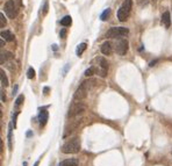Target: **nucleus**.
I'll return each mask as SVG.
<instances>
[{
    "label": "nucleus",
    "mask_w": 172,
    "mask_h": 166,
    "mask_svg": "<svg viewBox=\"0 0 172 166\" xmlns=\"http://www.w3.org/2000/svg\"><path fill=\"white\" fill-rule=\"evenodd\" d=\"M79 150H80V141H79V138L77 137L69 139L62 146V152L63 153H77V152H79Z\"/></svg>",
    "instance_id": "f257e3e1"
},
{
    "label": "nucleus",
    "mask_w": 172,
    "mask_h": 166,
    "mask_svg": "<svg viewBox=\"0 0 172 166\" xmlns=\"http://www.w3.org/2000/svg\"><path fill=\"white\" fill-rule=\"evenodd\" d=\"M132 5H133L132 0H125L123 4L119 8V11H118V19L120 20L121 22L126 21L127 19H128L129 14H130V9H132Z\"/></svg>",
    "instance_id": "f03ea898"
},
{
    "label": "nucleus",
    "mask_w": 172,
    "mask_h": 166,
    "mask_svg": "<svg viewBox=\"0 0 172 166\" xmlns=\"http://www.w3.org/2000/svg\"><path fill=\"white\" fill-rule=\"evenodd\" d=\"M129 33V29L125 28V27H113L110 28L106 33V37H109V39H119V37H122V36H126Z\"/></svg>",
    "instance_id": "7ed1b4c3"
},
{
    "label": "nucleus",
    "mask_w": 172,
    "mask_h": 166,
    "mask_svg": "<svg viewBox=\"0 0 172 166\" xmlns=\"http://www.w3.org/2000/svg\"><path fill=\"white\" fill-rule=\"evenodd\" d=\"M4 9L7 17L9 19H14L17 15V6L15 0H8L4 6Z\"/></svg>",
    "instance_id": "20e7f679"
},
{
    "label": "nucleus",
    "mask_w": 172,
    "mask_h": 166,
    "mask_svg": "<svg viewBox=\"0 0 172 166\" xmlns=\"http://www.w3.org/2000/svg\"><path fill=\"white\" fill-rule=\"evenodd\" d=\"M88 84H91V83H88V81H83L81 83V85L78 87V90L75 93V100L80 101L83 99H85L86 95H87V91H88Z\"/></svg>",
    "instance_id": "39448f33"
},
{
    "label": "nucleus",
    "mask_w": 172,
    "mask_h": 166,
    "mask_svg": "<svg viewBox=\"0 0 172 166\" xmlns=\"http://www.w3.org/2000/svg\"><path fill=\"white\" fill-rule=\"evenodd\" d=\"M84 109H85V107H84V105H83L80 101H79V102H73L69 109V116L72 117V116H76V115L80 114Z\"/></svg>",
    "instance_id": "423d86ee"
},
{
    "label": "nucleus",
    "mask_w": 172,
    "mask_h": 166,
    "mask_svg": "<svg viewBox=\"0 0 172 166\" xmlns=\"http://www.w3.org/2000/svg\"><path fill=\"white\" fill-rule=\"evenodd\" d=\"M115 50L119 55H125L127 51H128V41L127 40H120L118 43H116V46H115Z\"/></svg>",
    "instance_id": "0eeeda50"
},
{
    "label": "nucleus",
    "mask_w": 172,
    "mask_h": 166,
    "mask_svg": "<svg viewBox=\"0 0 172 166\" xmlns=\"http://www.w3.org/2000/svg\"><path fill=\"white\" fill-rule=\"evenodd\" d=\"M48 117H49V113L47 112V109H44V108L40 109V113H39V121H40L41 127L46 126L47 121H48Z\"/></svg>",
    "instance_id": "6e6552de"
},
{
    "label": "nucleus",
    "mask_w": 172,
    "mask_h": 166,
    "mask_svg": "<svg viewBox=\"0 0 172 166\" xmlns=\"http://www.w3.org/2000/svg\"><path fill=\"white\" fill-rule=\"evenodd\" d=\"M100 50H101V52H103V55H106V56L110 55L112 51H113L110 42H103V44H101V46H100Z\"/></svg>",
    "instance_id": "1a4fd4ad"
},
{
    "label": "nucleus",
    "mask_w": 172,
    "mask_h": 166,
    "mask_svg": "<svg viewBox=\"0 0 172 166\" xmlns=\"http://www.w3.org/2000/svg\"><path fill=\"white\" fill-rule=\"evenodd\" d=\"M162 23L166 28L170 27V24H171V17H170V13L169 12H164L163 13V15H162Z\"/></svg>",
    "instance_id": "9d476101"
},
{
    "label": "nucleus",
    "mask_w": 172,
    "mask_h": 166,
    "mask_svg": "<svg viewBox=\"0 0 172 166\" xmlns=\"http://www.w3.org/2000/svg\"><path fill=\"white\" fill-rule=\"evenodd\" d=\"M1 37H2V40L8 41V42H12V41H14V35L12 34L11 31H8V30L1 31Z\"/></svg>",
    "instance_id": "9b49d317"
},
{
    "label": "nucleus",
    "mask_w": 172,
    "mask_h": 166,
    "mask_svg": "<svg viewBox=\"0 0 172 166\" xmlns=\"http://www.w3.org/2000/svg\"><path fill=\"white\" fill-rule=\"evenodd\" d=\"M58 166H78V161L77 159H66V160L59 163Z\"/></svg>",
    "instance_id": "f8f14e48"
},
{
    "label": "nucleus",
    "mask_w": 172,
    "mask_h": 166,
    "mask_svg": "<svg viewBox=\"0 0 172 166\" xmlns=\"http://www.w3.org/2000/svg\"><path fill=\"white\" fill-rule=\"evenodd\" d=\"M71 22H72V19H71L70 15H66V17H64L63 19L61 20V24L64 26V27H68V26H70Z\"/></svg>",
    "instance_id": "ddd939ff"
},
{
    "label": "nucleus",
    "mask_w": 172,
    "mask_h": 166,
    "mask_svg": "<svg viewBox=\"0 0 172 166\" xmlns=\"http://www.w3.org/2000/svg\"><path fill=\"white\" fill-rule=\"evenodd\" d=\"M86 43H80L79 46H77V50H76V53H77V56H80L83 52L86 50Z\"/></svg>",
    "instance_id": "4468645a"
},
{
    "label": "nucleus",
    "mask_w": 172,
    "mask_h": 166,
    "mask_svg": "<svg viewBox=\"0 0 172 166\" xmlns=\"http://www.w3.org/2000/svg\"><path fill=\"white\" fill-rule=\"evenodd\" d=\"M0 77H1V85L7 87V86H8V80H7V77L5 76L4 70H1V71H0Z\"/></svg>",
    "instance_id": "2eb2a0df"
},
{
    "label": "nucleus",
    "mask_w": 172,
    "mask_h": 166,
    "mask_svg": "<svg viewBox=\"0 0 172 166\" xmlns=\"http://www.w3.org/2000/svg\"><path fill=\"white\" fill-rule=\"evenodd\" d=\"M109 15H110V9H109V8H107V9H105V11H103V13L101 14L100 19H101L103 21H106V20H107V19L109 17Z\"/></svg>",
    "instance_id": "dca6fc26"
},
{
    "label": "nucleus",
    "mask_w": 172,
    "mask_h": 166,
    "mask_svg": "<svg viewBox=\"0 0 172 166\" xmlns=\"http://www.w3.org/2000/svg\"><path fill=\"white\" fill-rule=\"evenodd\" d=\"M27 77H28L29 79H34V78H35V70L33 69V68H29V69H28Z\"/></svg>",
    "instance_id": "f3484780"
},
{
    "label": "nucleus",
    "mask_w": 172,
    "mask_h": 166,
    "mask_svg": "<svg viewBox=\"0 0 172 166\" xmlns=\"http://www.w3.org/2000/svg\"><path fill=\"white\" fill-rule=\"evenodd\" d=\"M7 58H12V53L11 52H6V53H4V52H2V53H1V64L4 63V59H7Z\"/></svg>",
    "instance_id": "a211bd4d"
},
{
    "label": "nucleus",
    "mask_w": 172,
    "mask_h": 166,
    "mask_svg": "<svg viewBox=\"0 0 172 166\" xmlns=\"http://www.w3.org/2000/svg\"><path fill=\"white\" fill-rule=\"evenodd\" d=\"M5 26H6V19H5V15H4L2 13H1V14H0V27H1V28H4Z\"/></svg>",
    "instance_id": "6ab92c4d"
},
{
    "label": "nucleus",
    "mask_w": 172,
    "mask_h": 166,
    "mask_svg": "<svg viewBox=\"0 0 172 166\" xmlns=\"http://www.w3.org/2000/svg\"><path fill=\"white\" fill-rule=\"evenodd\" d=\"M94 71H95V69L92 66V68H90V69H87L85 71V76H86V77H91V76L94 73Z\"/></svg>",
    "instance_id": "aec40b11"
},
{
    "label": "nucleus",
    "mask_w": 172,
    "mask_h": 166,
    "mask_svg": "<svg viewBox=\"0 0 172 166\" xmlns=\"http://www.w3.org/2000/svg\"><path fill=\"white\" fill-rule=\"evenodd\" d=\"M8 145L9 149L12 148V124H9V131H8Z\"/></svg>",
    "instance_id": "412c9836"
},
{
    "label": "nucleus",
    "mask_w": 172,
    "mask_h": 166,
    "mask_svg": "<svg viewBox=\"0 0 172 166\" xmlns=\"http://www.w3.org/2000/svg\"><path fill=\"white\" fill-rule=\"evenodd\" d=\"M23 100H24V98H23V95H20V97H19V98L17 99V101H15V106H17V107H19V106H20V105L22 103Z\"/></svg>",
    "instance_id": "4be33fe9"
},
{
    "label": "nucleus",
    "mask_w": 172,
    "mask_h": 166,
    "mask_svg": "<svg viewBox=\"0 0 172 166\" xmlns=\"http://www.w3.org/2000/svg\"><path fill=\"white\" fill-rule=\"evenodd\" d=\"M59 36H61L62 39H65V36H66V30H65V29H62V31H61Z\"/></svg>",
    "instance_id": "5701e85b"
},
{
    "label": "nucleus",
    "mask_w": 172,
    "mask_h": 166,
    "mask_svg": "<svg viewBox=\"0 0 172 166\" xmlns=\"http://www.w3.org/2000/svg\"><path fill=\"white\" fill-rule=\"evenodd\" d=\"M43 9H44V14H47V12H48V2H46V4H44V8H43Z\"/></svg>",
    "instance_id": "b1692460"
},
{
    "label": "nucleus",
    "mask_w": 172,
    "mask_h": 166,
    "mask_svg": "<svg viewBox=\"0 0 172 166\" xmlns=\"http://www.w3.org/2000/svg\"><path fill=\"white\" fill-rule=\"evenodd\" d=\"M15 2H17V5H19V6H22V2H21V0H15Z\"/></svg>",
    "instance_id": "393cba45"
},
{
    "label": "nucleus",
    "mask_w": 172,
    "mask_h": 166,
    "mask_svg": "<svg viewBox=\"0 0 172 166\" xmlns=\"http://www.w3.org/2000/svg\"><path fill=\"white\" fill-rule=\"evenodd\" d=\"M48 91H49V88H48V87H44V94H48Z\"/></svg>",
    "instance_id": "a878e982"
},
{
    "label": "nucleus",
    "mask_w": 172,
    "mask_h": 166,
    "mask_svg": "<svg viewBox=\"0 0 172 166\" xmlns=\"http://www.w3.org/2000/svg\"><path fill=\"white\" fill-rule=\"evenodd\" d=\"M39 164H40V161L37 160V161H36V163H35V164H34V166H39Z\"/></svg>",
    "instance_id": "bb28decb"
}]
</instances>
